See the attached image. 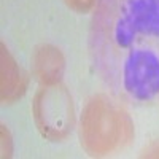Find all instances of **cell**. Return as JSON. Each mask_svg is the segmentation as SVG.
<instances>
[{
	"label": "cell",
	"instance_id": "6da1fadb",
	"mask_svg": "<svg viewBox=\"0 0 159 159\" xmlns=\"http://www.w3.org/2000/svg\"><path fill=\"white\" fill-rule=\"evenodd\" d=\"M89 46L97 72L116 94L159 99V0H99Z\"/></svg>",
	"mask_w": 159,
	"mask_h": 159
},
{
	"label": "cell",
	"instance_id": "277c9868",
	"mask_svg": "<svg viewBox=\"0 0 159 159\" xmlns=\"http://www.w3.org/2000/svg\"><path fill=\"white\" fill-rule=\"evenodd\" d=\"M0 48H2V52H0V57H2V65H0V75H2L0 76V97H2L3 103H11L24 96L25 89H27V81H25L22 70L10 54L7 46L2 43Z\"/></svg>",
	"mask_w": 159,
	"mask_h": 159
},
{
	"label": "cell",
	"instance_id": "ba28073f",
	"mask_svg": "<svg viewBox=\"0 0 159 159\" xmlns=\"http://www.w3.org/2000/svg\"><path fill=\"white\" fill-rule=\"evenodd\" d=\"M142 156L143 157H159V142L153 143L150 148H147Z\"/></svg>",
	"mask_w": 159,
	"mask_h": 159
},
{
	"label": "cell",
	"instance_id": "3957f363",
	"mask_svg": "<svg viewBox=\"0 0 159 159\" xmlns=\"http://www.w3.org/2000/svg\"><path fill=\"white\" fill-rule=\"evenodd\" d=\"M34 118L43 137L49 140L65 139L75 123L70 92L61 83L40 89L34 100Z\"/></svg>",
	"mask_w": 159,
	"mask_h": 159
},
{
	"label": "cell",
	"instance_id": "5b68a950",
	"mask_svg": "<svg viewBox=\"0 0 159 159\" xmlns=\"http://www.w3.org/2000/svg\"><path fill=\"white\" fill-rule=\"evenodd\" d=\"M32 62H34L35 76L42 84L49 86V84L61 83V78L65 69V59L56 46L43 45L37 48L34 52Z\"/></svg>",
	"mask_w": 159,
	"mask_h": 159
},
{
	"label": "cell",
	"instance_id": "8992f818",
	"mask_svg": "<svg viewBox=\"0 0 159 159\" xmlns=\"http://www.w3.org/2000/svg\"><path fill=\"white\" fill-rule=\"evenodd\" d=\"M70 8L75 11H89L92 7L96 5L97 0H65Z\"/></svg>",
	"mask_w": 159,
	"mask_h": 159
},
{
	"label": "cell",
	"instance_id": "52a82bcc",
	"mask_svg": "<svg viewBox=\"0 0 159 159\" xmlns=\"http://www.w3.org/2000/svg\"><path fill=\"white\" fill-rule=\"evenodd\" d=\"M11 156V142L10 135L5 126H2V157H10Z\"/></svg>",
	"mask_w": 159,
	"mask_h": 159
},
{
	"label": "cell",
	"instance_id": "7a4b0ae2",
	"mask_svg": "<svg viewBox=\"0 0 159 159\" xmlns=\"http://www.w3.org/2000/svg\"><path fill=\"white\" fill-rule=\"evenodd\" d=\"M80 137L88 154H111L130 143L134 137V123L119 103L108 96L99 94L84 107Z\"/></svg>",
	"mask_w": 159,
	"mask_h": 159
}]
</instances>
